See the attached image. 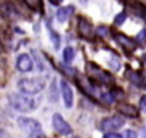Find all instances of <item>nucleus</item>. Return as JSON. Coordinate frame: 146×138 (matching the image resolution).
<instances>
[{
    "label": "nucleus",
    "mask_w": 146,
    "mask_h": 138,
    "mask_svg": "<svg viewBox=\"0 0 146 138\" xmlns=\"http://www.w3.org/2000/svg\"><path fill=\"white\" fill-rule=\"evenodd\" d=\"M8 100L15 109L21 111V112H30L36 108L38 106V103L34 99H32L29 96H23L19 94L8 95Z\"/></svg>",
    "instance_id": "f257e3e1"
},
{
    "label": "nucleus",
    "mask_w": 146,
    "mask_h": 138,
    "mask_svg": "<svg viewBox=\"0 0 146 138\" xmlns=\"http://www.w3.org/2000/svg\"><path fill=\"white\" fill-rule=\"evenodd\" d=\"M17 123L23 131L29 133L30 138H44L41 131V125L36 120L32 117L19 116L17 119Z\"/></svg>",
    "instance_id": "f03ea898"
},
{
    "label": "nucleus",
    "mask_w": 146,
    "mask_h": 138,
    "mask_svg": "<svg viewBox=\"0 0 146 138\" xmlns=\"http://www.w3.org/2000/svg\"><path fill=\"white\" fill-rule=\"evenodd\" d=\"M18 89L25 95H35L43 90L46 87V82L43 79L34 78V79H22L17 82Z\"/></svg>",
    "instance_id": "7ed1b4c3"
},
{
    "label": "nucleus",
    "mask_w": 146,
    "mask_h": 138,
    "mask_svg": "<svg viewBox=\"0 0 146 138\" xmlns=\"http://www.w3.org/2000/svg\"><path fill=\"white\" fill-rule=\"evenodd\" d=\"M87 73L89 74L90 80L92 82H98V83H102V84H111V83L114 82L112 75L108 72L102 70L95 63H88Z\"/></svg>",
    "instance_id": "20e7f679"
},
{
    "label": "nucleus",
    "mask_w": 146,
    "mask_h": 138,
    "mask_svg": "<svg viewBox=\"0 0 146 138\" xmlns=\"http://www.w3.org/2000/svg\"><path fill=\"white\" fill-rule=\"evenodd\" d=\"M124 124V120L119 116V115H113V116H110V117H105L100 122V129L104 131V132H110L111 131H114V130H117L120 128H122Z\"/></svg>",
    "instance_id": "39448f33"
},
{
    "label": "nucleus",
    "mask_w": 146,
    "mask_h": 138,
    "mask_svg": "<svg viewBox=\"0 0 146 138\" xmlns=\"http://www.w3.org/2000/svg\"><path fill=\"white\" fill-rule=\"evenodd\" d=\"M52 127L59 135H70L72 132V127L62 117L59 113H55L52 115Z\"/></svg>",
    "instance_id": "423d86ee"
},
{
    "label": "nucleus",
    "mask_w": 146,
    "mask_h": 138,
    "mask_svg": "<svg viewBox=\"0 0 146 138\" xmlns=\"http://www.w3.org/2000/svg\"><path fill=\"white\" fill-rule=\"evenodd\" d=\"M78 31L79 34L86 39V40H91L94 32H92V25L83 17H79L78 18Z\"/></svg>",
    "instance_id": "0eeeda50"
},
{
    "label": "nucleus",
    "mask_w": 146,
    "mask_h": 138,
    "mask_svg": "<svg viewBox=\"0 0 146 138\" xmlns=\"http://www.w3.org/2000/svg\"><path fill=\"white\" fill-rule=\"evenodd\" d=\"M114 39H115V41H116L125 51H128V52L135 51V49H136V47H137V42H136V41H133L131 38L127 36V35H124V34H122V33H115V34H114Z\"/></svg>",
    "instance_id": "6e6552de"
},
{
    "label": "nucleus",
    "mask_w": 146,
    "mask_h": 138,
    "mask_svg": "<svg viewBox=\"0 0 146 138\" xmlns=\"http://www.w3.org/2000/svg\"><path fill=\"white\" fill-rule=\"evenodd\" d=\"M16 67L18 71L25 73V72H30L33 68V62L31 59V57L27 54H21L17 57L16 60Z\"/></svg>",
    "instance_id": "1a4fd4ad"
},
{
    "label": "nucleus",
    "mask_w": 146,
    "mask_h": 138,
    "mask_svg": "<svg viewBox=\"0 0 146 138\" xmlns=\"http://www.w3.org/2000/svg\"><path fill=\"white\" fill-rule=\"evenodd\" d=\"M62 84V97H63V102L65 104V106L67 108H71L73 105V91L70 87V84L67 83L66 80H62L60 82Z\"/></svg>",
    "instance_id": "9d476101"
},
{
    "label": "nucleus",
    "mask_w": 146,
    "mask_h": 138,
    "mask_svg": "<svg viewBox=\"0 0 146 138\" xmlns=\"http://www.w3.org/2000/svg\"><path fill=\"white\" fill-rule=\"evenodd\" d=\"M116 111L120 114H123L128 117H137L139 115V111L131 104H119L116 106Z\"/></svg>",
    "instance_id": "9b49d317"
},
{
    "label": "nucleus",
    "mask_w": 146,
    "mask_h": 138,
    "mask_svg": "<svg viewBox=\"0 0 146 138\" xmlns=\"http://www.w3.org/2000/svg\"><path fill=\"white\" fill-rule=\"evenodd\" d=\"M124 74H125V78H127L132 84H135V86H137V87L143 86V83H144V76L141 75L140 72H137V71L131 70L130 67H127Z\"/></svg>",
    "instance_id": "f8f14e48"
},
{
    "label": "nucleus",
    "mask_w": 146,
    "mask_h": 138,
    "mask_svg": "<svg viewBox=\"0 0 146 138\" xmlns=\"http://www.w3.org/2000/svg\"><path fill=\"white\" fill-rule=\"evenodd\" d=\"M73 11H74V7H73V6L62 7V8H59V9L57 10V13H56V18H57L58 22L64 23V22H66V21L68 19V17L73 14Z\"/></svg>",
    "instance_id": "ddd939ff"
},
{
    "label": "nucleus",
    "mask_w": 146,
    "mask_h": 138,
    "mask_svg": "<svg viewBox=\"0 0 146 138\" xmlns=\"http://www.w3.org/2000/svg\"><path fill=\"white\" fill-rule=\"evenodd\" d=\"M74 57V49L72 47H66L63 50V59L65 64H70Z\"/></svg>",
    "instance_id": "4468645a"
},
{
    "label": "nucleus",
    "mask_w": 146,
    "mask_h": 138,
    "mask_svg": "<svg viewBox=\"0 0 146 138\" xmlns=\"http://www.w3.org/2000/svg\"><path fill=\"white\" fill-rule=\"evenodd\" d=\"M110 92L112 94V96L114 97V99H121V98H123V96H124L123 90H122L121 88H119V87H113V88L110 90Z\"/></svg>",
    "instance_id": "2eb2a0df"
},
{
    "label": "nucleus",
    "mask_w": 146,
    "mask_h": 138,
    "mask_svg": "<svg viewBox=\"0 0 146 138\" xmlns=\"http://www.w3.org/2000/svg\"><path fill=\"white\" fill-rule=\"evenodd\" d=\"M136 40H137V43H139L141 46L146 44V29H143V30H140V32H138Z\"/></svg>",
    "instance_id": "dca6fc26"
},
{
    "label": "nucleus",
    "mask_w": 146,
    "mask_h": 138,
    "mask_svg": "<svg viewBox=\"0 0 146 138\" xmlns=\"http://www.w3.org/2000/svg\"><path fill=\"white\" fill-rule=\"evenodd\" d=\"M125 19H127V14L125 13H119L116 16H115V18H114V24L115 25H122L124 22H125Z\"/></svg>",
    "instance_id": "f3484780"
},
{
    "label": "nucleus",
    "mask_w": 146,
    "mask_h": 138,
    "mask_svg": "<svg viewBox=\"0 0 146 138\" xmlns=\"http://www.w3.org/2000/svg\"><path fill=\"white\" fill-rule=\"evenodd\" d=\"M49 30H50V38H51V40H52V43H54L55 48H58V47H59V36H58V34L55 33V31H52L50 27H49Z\"/></svg>",
    "instance_id": "a211bd4d"
},
{
    "label": "nucleus",
    "mask_w": 146,
    "mask_h": 138,
    "mask_svg": "<svg viewBox=\"0 0 146 138\" xmlns=\"http://www.w3.org/2000/svg\"><path fill=\"white\" fill-rule=\"evenodd\" d=\"M100 98L105 102V103H107V104H111V103H113L115 99H114V97L112 96V94L108 91V92H104V94H102V96H100Z\"/></svg>",
    "instance_id": "6ab92c4d"
},
{
    "label": "nucleus",
    "mask_w": 146,
    "mask_h": 138,
    "mask_svg": "<svg viewBox=\"0 0 146 138\" xmlns=\"http://www.w3.org/2000/svg\"><path fill=\"white\" fill-rule=\"evenodd\" d=\"M96 32H97V34L98 35H102V36H105V35H107L108 34V29L107 27H105V26H99V27H97V30H96Z\"/></svg>",
    "instance_id": "aec40b11"
},
{
    "label": "nucleus",
    "mask_w": 146,
    "mask_h": 138,
    "mask_svg": "<svg viewBox=\"0 0 146 138\" xmlns=\"http://www.w3.org/2000/svg\"><path fill=\"white\" fill-rule=\"evenodd\" d=\"M124 138H137V133L132 129H128L124 131Z\"/></svg>",
    "instance_id": "412c9836"
},
{
    "label": "nucleus",
    "mask_w": 146,
    "mask_h": 138,
    "mask_svg": "<svg viewBox=\"0 0 146 138\" xmlns=\"http://www.w3.org/2000/svg\"><path fill=\"white\" fill-rule=\"evenodd\" d=\"M139 107H140V109L143 112L146 113V95H143L141 96V98L139 100Z\"/></svg>",
    "instance_id": "4be33fe9"
},
{
    "label": "nucleus",
    "mask_w": 146,
    "mask_h": 138,
    "mask_svg": "<svg viewBox=\"0 0 146 138\" xmlns=\"http://www.w3.org/2000/svg\"><path fill=\"white\" fill-rule=\"evenodd\" d=\"M103 138H122V136L120 133H114V132H111V133H106Z\"/></svg>",
    "instance_id": "5701e85b"
},
{
    "label": "nucleus",
    "mask_w": 146,
    "mask_h": 138,
    "mask_svg": "<svg viewBox=\"0 0 146 138\" xmlns=\"http://www.w3.org/2000/svg\"><path fill=\"white\" fill-rule=\"evenodd\" d=\"M1 138H10V137L7 136V133H6L5 130H1Z\"/></svg>",
    "instance_id": "b1692460"
},
{
    "label": "nucleus",
    "mask_w": 146,
    "mask_h": 138,
    "mask_svg": "<svg viewBox=\"0 0 146 138\" xmlns=\"http://www.w3.org/2000/svg\"><path fill=\"white\" fill-rule=\"evenodd\" d=\"M49 2H50V3H52V5H55V6H57L58 3H60V1H52V0H50Z\"/></svg>",
    "instance_id": "393cba45"
},
{
    "label": "nucleus",
    "mask_w": 146,
    "mask_h": 138,
    "mask_svg": "<svg viewBox=\"0 0 146 138\" xmlns=\"http://www.w3.org/2000/svg\"><path fill=\"white\" fill-rule=\"evenodd\" d=\"M141 138H146V131H143V133H141Z\"/></svg>",
    "instance_id": "a878e982"
},
{
    "label": "nucleus",
    "mask_w": 146,
    "mask_h": 138,
    "mask_svg": "<svg viewBox=\"0 0 146 138\" xmlns=\"http://www.w3.org/2000/svg\"><path fill=\"white\" fill-rule=\"evenodd\" d=\"M74 138H78V137H74Z\"/></svg>",
    "instance_id": "bb28decb"
}]
</instances>
